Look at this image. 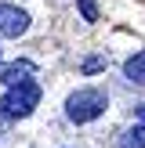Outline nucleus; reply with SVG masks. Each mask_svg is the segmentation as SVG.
<instances>
[{"label": "nucleus", "mask_w": 145, "mask_h": 148, "mask_svg": "<svg viewBox=\"0 0 145 148\" xmlns=\"http://www.w3.org/2000/svg\"><path fill=\"white\" fill-rule=\"evenodd\" d=\"M105 108H109V94L98 90V87H80V90H72L69 101H65V116H69L72 123H91V119H98Z\"/></svg>", "instance_id": "obj_1"}, {"label": "nucleus", "mask_w": 145, "mask_h": 148, "mask_svg": "<svg viewBox=\"0 0 145 148\" xmlns=\"http://www.w3.org/2000/svg\"><path fill=\"white\" fill-rule=\"evenodd\" d=\"M40 105V87L29 79V83H18V87H7L4 101H0V108H4L7 119H26L33 108Z\"/></svg>", "instance_id": "obj_2"}, {"label": "nucleus", "mask_w": 145, "mask_h": 148, "mask_svg": "<svg viewBox=\"0 0 145 148\" xmlns=\"http://www.w3.org/2000/svg\"><path fill=\"white\" fill-rule=\"evenodd\" d=\"M29 29V14L14 4H0V36H22Z\"/></svg>", "instance_id": "obj_3"}, {"label": "nucleus", "mask_w": 145, "mask_h": 148, "mask_svg": "<svg viewBox=\"0 0 145 148\" xmlns=\"http://www.w3.org/2000/svg\"><path fill=\"white\" fill-rule=\"evenodd\" d=\"M33 72H36V65L22 58V62H14V65H4V69H0V83H4V87L29 83V76H33Z\"/></svg>", "instance_id": "obj_4"}, {"label": "nucleus", "mask_w": 145, "mask_h": 148, "mask_svg": "<svg viewBox=\"0 0 145 148\" xmlns=\"http://www.w3.org/2000/svg\"><path fill=\"white\" fill-rule=\"evenodd\" d=\"M123 76H127L130 83L145 87V51H138L134 58H127V62H123Z\"/></svg>", "instance_id": "obj_5"}, {"label": "nucleus", "mask_w": 145, "mask_h": 148, "mask_svg": "<svg viewBox=\"0 0 145 148\" xmlns=\"http://www.w3.org/2000/svg\"><path fill=\"white\" fill-rule=\"evenodd\" d=\"M120 148H145V127H142V123H138V127H130L127 134H123Z\"/></svg>", "instance_id": "obj_6"}, {"label": "nucleus", "mask_w": 145, "mask_h": 148, "mask_svg": "<svg viewBox=\"0 0 145 148\" xmlns=\"http://www.w3.org/2000/svg\"><path fill=\"white\" fill-rule=\"evenodd\" d=\"M80 11H84V18H87V22L98 18V7H94V0H80Z\"/></svg>", "instance_id": "obj_7"}, {"label": "nucleus", "mask_w": 145, "mask_h": 148, "mask_svg": "<svg viewBox=\"0 0 145 148\" xmlns=\"http://www.w3.org/2000/svg\"><path fill=\"white\" fill-rule=\"evenodd\" d=\"M102 65H105V58H102V54H94V58H87V62H84V72H98Z\"/></svg>", "instance_id": "obj_8"}, {"label": "nucleus", "mask_w": 145, "mask_h": 148, "mask_svg": "<svg viewBox=\"0 0 145 148\" xmlns=\"http://www.w3.org/2000/svg\"><path fill=\"white\" fill-rule=\"evenodd\" d=\"M138 119H142V127H145V105H142V108H138Z\"/></svg>", "instance_id": "obj_9"}]
</instances>
